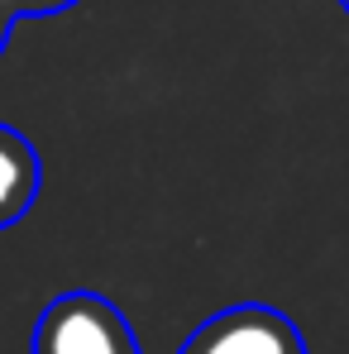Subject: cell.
<instances>
[{"label":"cell","instance_id":"obj_1","mask_svg":"<svg viewBox=\"0 0 349 354\" xmlns=\"http://www.w3.org/2000/svg\"><path fill=\"white\" fill-rule=\"evenodd\" d=\"M29 354H139V340L115 301L101 292H62L44 306Z\"/></svg>","mask_w":349,"mask_h":354},{"label":"cell","instance_id":"obj_2","mask_svg":"<svg viewBox=\"0 0 349 354\" xmlns=\"http://www.w3.org/2000/svg\"><path fill=\"white\" fill-rule=\"evenodd\" d=\"M177 354H306V340L278 306L239 301L201 321Z\"/></svg>","mask_w":349,"mask_h":354},{"label":"cell","instance_id":"obj_3","mask_svg":"<svg viewBox=\"0 0 349 354\" xmlns=\"http://www.w3.org/2000/svg\"><path fill=\"white\" fill-rule=\"evenodd\" d=\"M39 187H44L39 149L15 124L0 120V230L24 221V211L39 201Z\"/></svg>","mask_w":349,"mask_h":354},{"label":"cell","instance_id":"obj_4","mask_svg":"<svg viewBox=\"0 0 349 354\" xmlns=\"http://www.w3.org/2000/svg\"><path fill=\"white\" fill-rule=\"evenodd\" d=\"M77 0H10V10L19 15V19H39V15H62V10H72Z\"/></svg>","mask_w":349,"mask_h":354},{"label":"cell","instance_id":"obj_5","mask_svg":"<svg viewBox=\"0 0 349 354\" xmlns=\"http://www.w3.org/2000/svg\"><path fill=\"white\" fill-rule=\"evenodd\" d=\"M15 10H10V0H0V53H5V39H10V29H15Z\"/></svg>","mask_w":349,"mask_h":354},{"label":"cell","instance_id":"obj_6","mask_svg":"<svg viewBox=\"0 0 349 354\" xmlns=\"http://www.w3.org/2000/svg\"><path fill=\"white\" fill-rule=\"evenodd\" d=\"M340 5H345V10H349V0H340Z\"/></svg>","mask_w":349,"mask_h":354}]
</instances>
